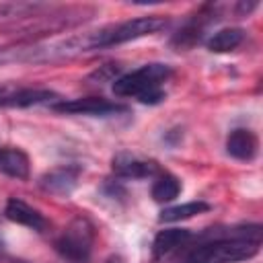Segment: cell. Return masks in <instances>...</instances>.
I'll return each mask as SVG.
<instances>
[{"label":"cell","instance_id":"obj_1","mask_svg":"<svg viewBox=\"0 0 263 263\" xmlns=\"http://www.w3.org/2000/svg\"><path fill=\"white\" fill-rule=\"evenodd\" d=\"M261 249V226L247 224L226 232L205 234L195 247H191L183 263H240L253 259Z\"/></svg>","mask_w":263,"mask_h":263},{"label":"cell","instance_id":"obj_2","mask_svg":"<svg viewBox=\"0 0 263 263\" xmlns=\"http://www.w3.org/2000/svg\"><path fill=\"white\" fill-rule=\"evenodd\" d=\"M173 78V68L168 64H146L113 80V92L117 97H132L146 105H158L166 99L164 82Z\"/></svg>","mask_w":263,"mask_h":263},{"label":"cell","instance_id":"obj_3","mask_svg":"<svg viewBox=\"0 0 263 263\" xmlns=\"http://www.w3.org/2000/svg\"><path fill=\"white\" fill-rule=\"evenodd\" d=\"M95 238H97L95 224L86 216H76L58 234L53 249L68 263H88L92 255Z\"/></svg>","mask_w":263,"mask_h":263},{"label":"cell","instance_id":"obj_4","mask_svg":"<svg viewBox=\"0 0 263 263\" xmlns=\"http://www.w3.org/2000/svg\"><path fill=\"white\" fill-rule=\"evenodd\" d=\"M51 111L64 113V115H95V117H107L115 113H125L127 107L103 97H80L70 101H58L51 105Z\"/></svg>","mask_w":263,"mask_h":263},{"label":"cell","instance_id":"obj_5","mask_svg":"<svg viewBox=\"0 0 263 263\" xmlns=\"http://www.w3.org/2000/svg\"><path fill=\"white\" fill-rule=\"evenodd\" d=\"M58 92L49 88L18 86L12 82L0 84V107H33V105H53L58 103Z\"/></svg>","mask_w":263,"mask_h":263},{"label":"cell","instance_id":"obj_6","mask_svg":"<svg viewBox=\"0 0 263 263\" xmlns=\"http://www.w3.org/2000/svg\"><path fill=\"white\" fill-rule=\"evenodd\" d=\"M218 16H220V6H214V4H205V6H201L177 33H175V37H173V45L177 47V49H187V47H193L199 39H201V35H203V29L210 25V23H214V21H218Z\"/></svg>","mask_w":263,"mask_h":263},{"label":"cell","instance_id":"obj_7","mask_svg":"<svg viewBox=\"0 0 263 263\" xmlns=\"http://www.w3.org/2000/svg\"><path fill=\"white\" fill-rule=\"evenodd\" d=\"M111 168L119 179H148L160 173V166L154 160H146L129 152H117L111 160Z\"/></svg>","mask_w":263,"mask_h":263},{"label":"cell","instance_id":"obj_8","mask_svg":"<svg viewBox=\"0 0 263 263\" xmlns=\"http://www.w3.org/2000/svg\"><path fill=\"white\" fill-rule=\"evenodd\" d=\"M82 168L78 164H60L47 173H43L39 177V187L45 193H60V195H68L74 191V187L78 185V177H80Z\"/></svg>","mask_w":263,"mask_h":263},{"label":"cell","instance_id":"obj_9","mask_svg":"<svg viewBox=\"0 0 263 263\" xmlns=\"http://www.w3.org/2000/svg\"><path fill=\"white\" fill-rule=\"evenodd\" d=\"M4 216L14 222V224H21V226H27L35 232H43L47 228V220L45 216L35 210L33 205H29L27 201L18 199V197H10L4 205Z\"/></svg>","mask_w":263,"mask_h":263},{"label":"cell","instance_id":"obj_10","mask_svg":"<svg viewBox=\"0 0 263 263\" xmlns=\"http://www.w3.org/2000/svg\"><path fill=\"white\" fill-rule=\"evenodd\" d=\"M226 152L236 160H253L259 152V138L255 132L236 127L226 138Z\"/></svg>","mask_w":263,"mask_h":263},{"label":"cell","instance_id":"obj_11","mask_svg":"<svg viewBox=\"0 0 263 263\" xmlns=\"http://www.w3.org/2000/svg\"><path fill=\"white\" fill-rule=\"evenodd\" d=\"M193 238V232L187 228H164L158 230L154 240H152V255L156 259L177 251L179 247H185L189 240Z\"/></svg>","mask_w":263,"mask_h":263},{"label":"cell","instance_id":"obj_12","mask_svg":"<svg viewBox=\"0 0 263 263\" xmlns=\"http://www.w3.org/2000/svg\"><path fill=\"white\" fill-rule=\"evenodd\" d=\"M29 168H31L29 156L21 148H12V146L0 148V173L2 175L25 181L29 179Z\"/></svg>","mask_w":263,"mask_h":263},{"label":"cell","instance_id":"obj_13","mask_svg":"<svg viewBox=\"0 0 263 263\" xmlns=\"http://www.w3.org/2000/svg\"><path fill=\"white\" fill-rule=\"evenodd\" d=\"M242 41H245V31H242V29L226 27V29L216 31V33L205 41V47H208L210 51H214V53H226V51L236 49Z\"/></svg>","mask_w":263,"mask_h":263},{"label":"cell","instance_id":"obj_14","mask_svg":"<svg viewBox=\"0 0 263 263\" xmlns=\"http://www.w3.org/2000/svg\"><path fill=\"white\" fill-rule=\"evenodd\" d=\"M152 199L158 203H168L173 199H177V195L181 193V181L171 175V173H160L156 177V181L152 183Z\"/></svg>","mask_w":263,"mask_h":263},{"label":"cell","instance_id":"obj_15","mask_svg":"<svg viewBox=\"0 0 263 263\" xmlns=\"http://www.w3.org/2000/svg\"><path fill=\"white\" fill-rule=\"evenodd\" d=\"M210 210V203L205 201H187V203H181V205H173V208H164L158 216L160 222H181V220H187V218H193L197 214H203Z\"/></svg>","mask_w":263,"mask_h":263},{"label":"cell","instance_id":"obj_16","mask_svg":"<svg viewBox=\"0 0 263 263\" xmlns=\"http://www.w3.org/2000/svg\"><path fill=\"white\" fill-rule=\"evenodd\" d=\"M47 8L43 4H25V2H12V4H0V21H18V18H35L39 12Z\"/></svg>","mask_w":263,"mask_h":263},{"label":"cell","instance_id":"obj_17","mask_svg":"<svg viewBox=\"0 0 263 263\" xmlns=\"http://www.w3.org/2000/svg\"><path fill=\"white\" fill-rule=\"evenodd\" d=\"M29 47L16 45V47H0V68L10 62H27Z\"/></svg>","mask_w":263,"mask_h":263},{"label":"cell","instance_id":"obj_18","mask_svg":"<svg viewBox=\"0 0 263 263\" xmlns=\"http://www.w3.org/2000/svg\"><path fill=\"white\" fill-rule=\"evenodd\" d=\"M117 72H119V66L117 64H105L97 72L90 74V80H97V82H113V80H117Z\"/></svg>","mask_w":263,"mask_h":263},{"label":"cell","instance_id":"obj_19","mask_svg":"<svg viewBox=\"0 0 263 263\" xmlns=\"http://www.w3.org/2000/svg\"><path fill=\"white\" fill-rule=\"evenodd\" d=\"M107 263H125V261H123V257H119V255H111V257L107 259Z\"/></svg>","mask_w":263,"mask_h":263}]
</instances>
